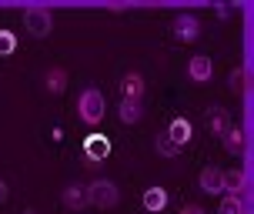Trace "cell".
<instances>
[{
  "label": "cell",
  "mask_w": 254,
  "mask_h": 214,
  "mask_svg": "<svg viewBox=\"0 0 254 214\" xmlns=\"http://www.w3.org/2000/svg\"><path fill=\"white\" fill-rule=\"evenodd\" d=\"M104 111H107V104H104V94L97 87H84L80 90V97H77V117L84 121V124H101L104 121Z\"/></svg>",
  "instance_id": "cell-1"
},
{
  "label": "cell",
  "mask_w": 254,
  "mask_h": 214,
  "mask_svg": "<svg viewBox=\"0 0 254 214\" xmlns=\"http://www.w3.org/2000/svg\"><path fill=\"white\" fill-rule=\"evenodd\" d=\"M84 188H87V204L101 208V211L117 208V201H121L117 184H114V181H107V177H97V181H90V184H84Z\"/></svg>",
  "instance_id": "cell-2"
},
{
  "label": "cell",
  "mask_w": 254,
  "mask_h": 214,
  "mask_svg": "<svg viewBox=\"0 0 254 214\" xmlns=\"http://www.w3.org/2000/svg\"><path fill=\"white\" fill-rule=\"evenodd\" d=\"M24 27L30 37H47L54 30V13L51 7H44V3H30L24 7Z\"/></svg>",
  "instance_id": "cell-3"
},
{
  "label": "cell",
  "mask_w": 254,
  "mask_h": 214,
  "mask_svg": "<svg viewBox=\"0 0 254 214\" xmlns=\"http://www.w3.org/2000/svg\"><path fill=\"white\" fill-rule=\"evenodd\" d=\"M174 37L181 44H194V40L201 37V20L194 17V13H178V20H174Z\"/></svg>",
  "instance_id": "cell-4"
},
{
  "label": "cell",
  "mask_w": 254,
  "mask_h": 214,
  "mask_svg": "<svg viewBox=\"0 0 254 214\" xmlns=\"http://www.w3.org/2000/svg\"><path fill=\"white\" fill-rule=\"evenodd\" d=\"M107 154H111V141L104 138V134H90V138L84 141V157L90 161V167H94V164H101Z\"/></svg>",
  "instance_id": "cell-5"
},
{
  "label": "cell",
  "mask_w": 254,
  "mask_h": 214,
  "mask_svg": "<svg viewBox=\"0 0 254 214\" xmlns=\"http://www.w3.org/2000/svg\"><path fill=\"white\" fill-rule=\"evenodd\" d=\"M188 77L194 80V84H207V80L214 77V64H211V57H207V54H197V57H190V64H188Z\"/></svg>",
  "instance_id": "cell-6"
},
{
  "label": "cell",
  "mask_w": 254,
  "mask_h": 214,
  "mask_svg": "<svg viewBox=\"0 0 254 214\" xmlns=\"http://www.w3.org/2000/svg\"><path fill=\"white\" fill-rule=\"evenodd\" d=\"M144 97V77L137 71L121 77V101H140Z\"/></svg>",
  "instance_id": "cell-7"
},
{
  "label": "cell",
  "mask_w": 254,
  "mask_h": 214,
  "mask_svg": "<svg viewBox=\"0 0 254 214\" xmlns=\"http://www.w3.org/2000/svg\"><path fill=\"white\" fill-rule=\"evenodd\" d=\"M61 201H64L67 211H84V208H87V188H84V184H67L64 194H61Z\"/></svg>",
  "instance_id": "cell-8"
},
{
  "label": "cell",
  "mask_w": 254,
  "mask_h": 214,
  "mask_svg": "<svg viewBox=\"0 0 254 214\" xmlns=\"http://www.w3.org/2000/svg\"><path fill=\"white\" fill-rule=\"evenodd\" d=\"M197 188L204 194H224V181H221V167H204L197 174Z\"/></svg>",
  "instance_id": "cell-9"
},
{
  "label": "cell",
  "mask_w": 254,
  "mask_h": 214,
  "mask_svg": "<svg viewBox=\"0 0 254 214\" xmlns=\"http://www.w3.org/2000/svg\"><path fill=\"white\" fill-rule=\"evenodd\" d=\"M67 71L64 67H47V74H44V87H47V94H64L67 90Z\"/></svg>",
  "instance_id": "cell-10"
},
{
  "label": "cell",
  "mask_w": 254,
  "mask_h": 214,
  "mask_svg": "<svg viewBox=\"0 0 254 214\" xmlns=\"http://www.w3.org/2000/svg\"><path fill=\"white\" fill-rule=\"evenodd\" d=\"M190 134H194V131H190V121H188V117H174V121H171V127H167V138L174 141L178 147H184V144H188Z\"/></svg>",
  "instance_id": "cell-11"
},
{
  "label": "cell",
  "mask_w": 254,
  "mask_h": 214,
  "mask_svg": "<svg viewBox=\"0 0 254 214\" xmlns=\"http://www.w3.org/2000/svg\"><path fill=\"white\" fill-rule=\"evenodd\" d=\"M221 181H224V194H244V184H248V177H244L241 167L221 171Z\"/></svg>",
  "instance_id": "cell-12"
},
{
  "label": "cell",
  "mask_w": 254,
  "mask_h": 214,
  "mask_svg": "<svg viewBox=\"0 0 254 214\" xmlns=\"http://www.w3.org/2000/svg\"><path fill=\"white\" fill-rule=\"evenodd\" d=\"M221 141H224V151H228L231 157H241V154H244V131H241V127L231 124L228 134H224Z\"/></svg>",
  "instance_id": "cell-13"
},
{
  "label": "cell",
  "mask_w": 254,
  "mask_h": 214,
  "mask_svg": "<svg viewBox=\"0 0 254 214\" xmlns=\"http://www.w3.org/2000/svg\"><path fill=\"white\" fill-rule=\"evenodd\" d=\"M228 127H231V114L224 107H211V134L214 138H224Z\"/></svg>",
  "instance_id": "cell-14"
},
{
  "label": "cell",
  "mask_w": 254,
  "mask_h": 214,
  "mask_svg": "<svg viewBox=\"0 0 254 214\" xmlns=\"http://www.w3.org/2000/svg\"><path fill=\"white\" fill-rule=\"evenodd\" d=\"M144 208H147V211H164L167 208V191L164 188H147L144 191Z\"/></svg>",
  "instance_id": "cell-15"
},
{
  "label": "cell",
  "mask_w": 254,
  "mask_h": 214,
  "mask_svg": "<svg viewBox=\"0 0 254 214\" xmlns=\"http://www.w3.org/2000/svg\"><path fill=\"white\" fill-rule=\"evenodd\" d=\"M121 124H137L140 117H144V107H140V101H121Z\"/></svg>",
  "instance_id": "cell-16"
},
{
  "label": "cell",
  "mask_w": 254,
  "mask_h": 214,
  "mask_svg": "<svg viewBox=\"0 0 254 214\" xmlns=\"http://www.w3.org/2000/svg\"><path fill=\"white\" fill-rule=\"evenodd\" d=\"M244 211H248V208H244L241 194H224L221 204H217V214H244Z\"/></svg>",
  "instance_id": "cell-17"
},
{
  "label": "cell",
  "mask_w": 254,
  "mask_h": 214,
  "mask_svg": "<svg viewBox=\"0 0 254 214\" xmlns=\"http://www.w3.org/2000/svg\"><path fill=\"white\" fill-rule=\"evenodd\" d=\"M154 151L161 154V157H178L181 147H178L171 138H167V134H157V138H154Z\"/></svg>",
  "instance_id": "cell-18"
},
{
  "label": "cell",
  "mask_w": 254,
  "mask_h": 214,
  "mask_svg": "<svg viewBox=\"0 0 254 214\" xmlns=\"http://www.w3.org/2000/svg\"><path fill=\"white\" fill-rule=\"evenodd\" d=\"M17 51V37H13V30H0V57H10Z\"/></svg>",
  "instance_id": "cell-19"
},
{
  "label": "cell",
  "mask_w": 254,
  "mask_h": 214,
  "mask_svg": "<svg viewBox=\"0 0 254 214\" xmlns=\"http://www.w3.org/2000/svg\"><path fill=\"white\" fill-rule=\"evenodd\" d=\"M244 80H248V67H238V71H231V77H228L231 90H241V87H244Z\"/></svg>",
  "instance_id": "cell-20"
},
{
  "label": "cell",
  "mask_w": 254,
  "mask_h": 214,
  "mask_svg": "<svg viewBox=\"0 0 254 214\" xmlns=\"http://www.w3.org/2000/svg\"><path fill=\"white\" fill-rule=\"evenodd\" d=\"M181 214H204V208H201V204H184Z\"/></svg>",
  "instance_id": "cell-21"
},
{
  "label": "cell",
  "mask_w": 254,
  "mask_h": 214,
  "mask_svg": "<svg viewBox=\"0 0 254 214\" xmlns=\"http://www.w3.org/2000/svg\"><path fill=\"white\" fill-rule=\"evenodd\" d=\"M10 198V188H7V181H0V204Z\"/></svg>",
  "instance_id": "cell-22"
}]
</instances>
